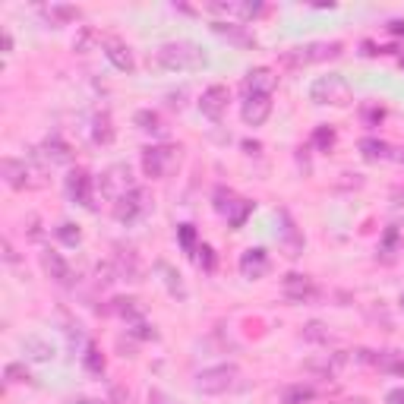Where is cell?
Segmentation results:
<instances>
[{
    "label": "cell",
    "mask_w": 404,
    "mask_h": 404,
    "mask_svg": "<svg viewBox=\"0 0 404 404\" xmlns=\"http://www.w3.org/2000/svg\"><path fill=\"white\" fill-rule=\"evenodd\" d=\"M313 143L319 145L322 152H328L335 145V130H332V126H319V130H316V136H313Z\"/></svg>",
    "instance_id": "d590c367"
},
{
    "label": "cell",
    "mask_w": 404,
    "mask_h": 404,
    "mask_svg": "<svg viewBox=\"0 0 404 404\" xmlns=\"http://www.w3.org/2000/svg\"><path fill=\"white\" fill-rule=\"evenodd\" d=\"M54 234H57L66 246H79V244H83V231H79V225H73V221H60V225L54 227Z\"/></svg>",
    "instance_id": "f1b7e54d"
},
{
    "label": "cell",
    "mask_w": 404,
    "mask_h": 404,
    "mask_svg": "<svg viewBox=\"0 0 404 404\" xmlns=\"http://www.w3.org/2000/svg\"><path fill=\"white\" fill-rule=\"evenodd\" d=\"M316 398V388L313 386H303V382H294L281 392V404H309Z\"/></svg>",
    "instance_id": "d4e9b609"
},
{
    "label": "cell",
    "mask_w": 404,
    "mask_h": 404,
    "mask_svg": "<svg viewBox=\"0 0 404 404\" xmlns=\"http://www.w3.org/2000/svg\"><path fill=\"white\" fill-rule=\"evenodd\" d=\"M253 212V202H246V199H240L237 206H234V212L227 215V221H231V227H240L246 221V215Z\"/></svg>",
    "instance_id": "e575fe53"
},
{
    "label": "cell",
    "mask_w": 404,
    "mask_h": 404,
    "mask_svg": "<svg viewBox=\"0 0 404 404\" xmlns=\"http://www.w3.org/2000/svg\"><path fill=\"white\" fill-rule=\"evenodd\" d=\"M363 117H367V124H379V120H382V107H367Z\"/></svg>",
    "instance_id": "7bdbcfd3"
},
{
    "label": "cell",
    "mask_w": 404,
    "mask_h": 404,
    "mask_svg": "<svg viewBox=\"0 0 404 404\" xmlns=\"http://www.w3.org/2000/svg\"><path fill=\"white\" fill-rule=\"evenodd\" d=\"M388 404H404V388H392V392L386 395Z\"/></svg>",
    "instance_id": "ee69618b"
},
{
    "label": "cell",
    "mask_w": 404,
    "mask_h": 404,
    "mask_svg": "<svg viewBox=\"0 0 404 404\" xmlns=\"http://www.w3.org/2000/svg\"><path fill=\"white\" fill-rule=\"evenodd\" d=\"M130 335L133 338H155V328L145 319H139V322H130Z\"/></svg>",
    "instance_id": "f35d334b"
},
{
    "label": "cell",
    "mask_w": 404,
    "mask_h": 404,
    "mask_svg": "<svg viewBox=\"0 0 404 404\" xmlns=\"http://www.w3.org/2000/svg\"><path fill=\"white\" fill-rule=\"evenodd\" d=\"M152 212V193L145 186H133L130 193H124L117 202H114V218L120 225H133V221L145 218Z\"/></svg>",
    "instance_id": "8992f818"
},
{
    "label": "cell",
    "mask_w": 404,
    "mask_h": 404,
    "mask_svg": "<svg viewBox=\"0 0 404 404\" xmlns=\"http://www.w3.org/2000/svg\"><path fill=\"white\" fill-rule=\"evenodd\" d=\"M278 234H281V246H285V253L291 256V259H297V256L303 253V246H307V240H303L297 221L291 218V212L287 208H278Z\"/></svg>",
    "instance_id": "4fadbf2b"
},
{
    "label": "cell",
    "mask_w": 404,
    "mask_h": 404,
    "mask_svg": "<svg viewBox=\"0 0 404 404\" xmlns=\"http://www.w3.org/2000/svg\"><path fill=\"white\" fill-rule=\"evenodd\" d=\"M341 57V42H309L300 48H291L281 54V64L287 66H307V64H319V60H335Z\"/></svg>",
    "instance_id": "277c9868"
},
{
    "label": "cell",
    "mask_w": 404,
    "mask_h": 404,
    "mask_svg": "<svg viewBox=\"0 0 404 404\" xmlns=\"http://www.w3.org/2000/svg\"><path fill=\"white\" fill-rule=\"evenodd\" d=\"M275 85H278V76H275L268 66H256V70H250L244 79L246 95H272Z\"/></svg>",
    "instance_id": "e0dca14e"
},
{
    "label": "cell",
    "mask_w": 404,
    "mask_h": 404,
    "mask_svg": "<svg viewBox=\"0 0 404 404\" xmlns=\"http://www.w3.org/2000/svg\"><path fill=\"white\" fill-rule=\"evenodd\" d=\"M155 64L171 73H193L202 70L208 64V57L196 42H167L155 51Z\"/></svg>",
    "instance_id": "7a4b0ae2"
},
{
    "label": "cell",
    "mask_w": 404,
    "mask_h": 404,
    "mask_svg": "<svg viewBox=\"0 0 404 404\" xmlns=\"http://www.w3.org/2000/svg\"><path fill=\"white\" fill-rule=\"evenodd\" d=\"M272 114V95H246L244 107H240V117L246 126H262Z\"/></svg>",
    "instance_id": "2e32d148"
},
{
    "label": "cell",
    "mask_w": 404,
    "mask_h": 404,
    "mask_svg": "<svg viewBox=\"0 0 404 404\" xmlns=\"http://www.w3.org/2000/svg\"><path fill=\"white\" fill-rule=\"evenodd\" d=\"M4 259H6V262H16V253H13V244H10V240H4Z\"/></svg>",
    "instance_id": "f6af8a7d"
},
{
    "label": "cell",
    "mask_w": 404,
    "mask_h": 404,
    "mask_svg": "<svg viewBox=\"0 0 404 404\" xmlns=\"http://www.w3.org/2000/svg\"><path fill=\"white\" fill-rule=\"evenodd\" d=\"M237 202H240V199L234 196L231 190H225V186H218V190H215V208H218L221 215H231Z\"/></svg>",
    "instance_id": "d6a6232c"
},
{
    "label": "cell",
    "mask_w": 404,
    "mask_h": 404,
    "mask_svg": "<svg viewBox=\"0 0 404 404\" xmlns=\"http://www.w3.org/2000/svg\"><path fill=\"white\" fill-rule=\"evenodd\" d=\"M240 272H244V278H262V275L268 272V253L262 250V246H253V250H246L240 256Z\"/></svg>",
    "instance_id": "d6986e66"
},
{
    "label": "cell",
    "mask_w": 404,
    "mask_h": 404,
    "mask_svg": "<svg viewBox=\"0 0 404 404\" xmlns=\"http://www.w3.org/2000/svg\"><path fill=\"white\" fill-rule=\"evenodd\" d=\"M309 101H313V105L347 107L354 101V89L341 73H328V76H319L313 85H309Z\"/></svg>",
    "instance_id": "3957f363"
},
{
    "label": "cell",
    "mask_w": 404,
    "mask_h": 404,
    "mask_svg": "<svg viewBox=\"0 0 404 404\" xmlns=\"http://www.w3.org/2000/svg\"><path fill=\"white\" fill-rule=\"evenodd\" d=\"M196 253H199V266L206 268V272H212V268H215V253H212V246H206V244H202Z\"/></svg>",
    "instance_id": "60d3db41"
},
{
    "label": "cell",
    "mask_w": 404,
    "mask_h": 404,
    "mask_svg": "<svg viewBox=\"0 0 404 404\" xmlns=\"http://www.w3.org/2000/svg\"><path fill=\"white\" fill-rule=\"evenodd\" d=\"M4 376H6V386H19V382H32L29 369H25L23 363H6Z\"/></svg>",
    "instance_id": "836d02e7"
},
{
    "label": "cell",
    "mask_w": 404,
    "mask_h": 404,
    "mask_svg": "<svg viewBox=\"0 0 404 404\" xmlns=\"http://www.w3.org/2000/svg\"><path fill=\"white\" fill-rule=\"evenodd\" d=\"M398 300H401V309H404V287H401V297Z\"/></svg>",
    "instance_id": "681fc988"
},
{
    "label": "cell",
    "mask_w": 404,
    "mask_h": 404,
    "mask_svg": "<svg viewBox=\"0 0 404 404\" xmlns=\"http://www.w3.org/2000/svg\"><path fill=\"white\" fill-rule=\"evenodd\" d=\"M392 32H404V23H392Z\"/></svg>",
    "instance_id": "c3c4849f"
},
{
    "label": "cell",
    "mask_w": 404,
    "mask_h": 404,
    "mask_svg": "<svg viewBox=\"0 0 404 404\" xmlns=\"http://www.w3.org/2000/svg\"><path fill=\"white\" fill-rule=\"evenodd\" d=\"M227 101H231V92H227V85H221V83L208 85V89L202 92V98H199L202 117H208V120H215V124H218V120L225 117V111H227Z\"/></svg>",
    "instance_id": "8fae6325"
},
{
    "label": "cell",
    "mask_w": 404,
    "mask_h": 404,
    "mask_svg": "<svg viewBox=\"0 0 404 404\" xmlns=\"http://www.w3.org/2000/svg\"><path fill=\"white\" fill-rule=\"evenodd\" d=\"M66 196L85 208H95V202H92L95 199V180L85 167H76V171L66 174Z\"/></svg>",
    "instance_id": "ba28073f"
},
{
    "label": "cell",
    "mask_w": 404,
    "mask_h": 404,
    "mask_svg": "<svg viewBox=\"0 0 404 404\" xmlns=\"http://www.w3.org/2000/svg\"><path fill=\"white\" fill-rule=\"evenodd\" d=\"M212 32H215V35H221V38H227V42L237 44V48H246V51L256 48V35L246 29L244 23H225V19H215Z\"/></svg>",
    "instance_id": "5bb4252c"
},
{
    "label": "cell",
    "mask_w": 404,
    "mask_h": 404,
    "mask_svg": "<svg viewBox=\"0 0 404 404\" xmlns=\"http://www.w3.org/2000/svg\"><path fill=\"white\" fill-rule=\"evenodd\" d=\"M105 54H107V60H111V64L117 66L120 73H133V70H136V60H133V51L126 48L124 42H114V38H111V42L105 44Z\"/></svg>",
    "instance_id": "7402d4cb"
},
{
    "label": "cell",
    "mask_w": 404,
    "mask_h": 404,
    "mask_svg": "<svg viewBox=\"0 0 404 404\" xmlns=\"http://www.w3.org/2000/svg\"><path fill=\"white\" fill-rule=\"evenodd\" d=\"M237 382V367H208L196 373V392L202 395H225Z\"/></svg>",
    "instance_id": "52a82bcc"
},
{
    "label": "cell",
    "mask_w": 404,
    "mask_h": 404,
    "mask_svg": "<svg viewBox=\"0 0 404 404\" xmlns=\"http://www.w3.org/2000/svg\"><path fill=\"white\" fill-rule=\"evenodd\" d=\"M155 272L161 275V281H165V287H167V294L171 297H177V300H186V285H184V278H180V272L171 266V262H165V259H158L155 262Z\"/></svg>",
    "instance_id": "ffe728a7"
},
{
    "label": "cell",
    "mask_w": 404,
    "mask_h": 404,
    "mask_svg": "<svg viewBox=\"0 0 404 404\" xmlns=\"http://www.w3.org/2000/svg\"><path fill=\"white\" fill-rule=\"evenodd\" d=\"M376 367L382 373H392V376H404V354L401 351H379V360Z\"/></svg>",
    "instance_id": "484cf974"
},
{
    "label": "cell",
    "mask_w": 404,
    "mask_h": 404,
    "mask_svg": "<svg viewBox=\"0 0 404 404\" xmlns=\"http://www.w3.org/2000/svg\"><path fill=\"white\" fill-rule=\"evenodd\" d=\"M111 313H117L120 319H126V322L143 319V307H139V300H133V297H117L111 303Z\"/></svg>",
    "instance_id": "cb8c5ba5"
},
{
    "label": "cell",
    "mask_w": 404,
    "mask_h": 404,
    "mask_svg": "<svg viewBox=\"0 0 404 404\" xmlns=\"http://www.w3.org/2000/svg\"><path fill=\"white\" fill-rule=\"evenodd\" d=\"M133 124H136L139 130H145V133H161V130H165V126H161V117L155 111H136Z\"/></svg>",
    "instance_id": "4dcf8cb0"
},
{
    "label": "cell",
    "mask_w": 404,
    "mask_h": 404,
    "mask_svg": "<svg viewBox=\"0 0 404 404\" xmlns=\"http://www.w3.org/2000/svg\"><path fill=\"white\" fill-rule=\"evenodd\" d=\"M281 291H285V297L291 303H309L319 297V287H316V281L309 278V275H300V272H291L285 275V281H281Z\"/></svg>",
    "instance_id": "30bf717a"
},
{
    "label": "cell",
    "mask_w": 404,
    "mask_h": 404,
    "mask_svg": "<svg viewBox=\"0 0 404 404\" xmlns=\"http://www.w3.org/2000/svg\"><path fill=\"white\" fill-rule=\"evenodd\" d=\"M303 341H313V345H328L332 341V332H328L326 322H307L303 326Z\"/></svg>",
    "instance_id": "83f0119b"
},
{
    "label": "cell",
    "mask_w": 404,
    "mask_h": 404,
    "mask_svg": "<svg viewBox=\"0 0 404 404\" xmlns=\"http://www.w3.org/2000/svg\"><path fill=\"white\" fill-rule=\"evenodd\" d=\"M42 268L48 272V278L54 281V285H60V287H76V272H73V266H70V262H66L60 253L44 250V253H42Z\"/></svg>",
    "instance_id": "7c38bea8"
},
{
    "label": "cell",
    "mask_w": 404,
    "mask_h": 404,
    "mask_svg": "<svg viewBox=\"0 0 404 404\" xmlns=\"http://www.w3.org/2000/svg\"><path fill=\"white\" fill-rule=\"evenodd\" d=\"M23 351L29 360H35V363H51L54 360V345L48 338H42V335H29V338L23 341Z\"/></svg>",
    "instance_id": "44dd1931"
},
{
    "label": "cell",
    "mask_w": 404,
    "mask_h": 404,
    "mask_svg": "<svg viewBox=\"0 0 404 404\" xmlns=\"http://www.w3.org/2000/svg\"><path fill=\"white\" fill-rule=\"evenodd\" d=\"M177 237H180V246L190 253L193 250V240H196V231H193V225H180L177 227Z\"/></svg>",
    "instance_id": "ab89813d"
},
{
    "label": "cell",
    "mask_w": 404,
    "mask_h": 404,
    "mask_svg": "<svg viewBox=\"0 0 404 404\" xmlns=\"http://www.w3.org/2000/svg\"><path fill=\"white\" fill-rule=\"evenodd\" d=\"M149 404H174V401H167L161 392H149Z\"/></svg>",
    "instance_id": "bcb514c9"
},
{
    "label": "cell",
    "mask_w": 404,
    "mask_h": 404,
    "mask_svg": "<svg viewBox=\"0 0 404 404\" xmlns=\"http://www.w3.org/2000/svg\"><path fill=\"white\" fill-rule=\"evenodd\" d=\"M92 139H95L98 145L114 143V126H111V117H107V114H98V117H95V130H92Z\"/></svg>",
    "instance_id": "f546056e"
},
{
    "label": "cell",
    "mask_w": 404,
    "mask_h": 404,
    "mask_svg": "<svg viewBox=\"0 0 404 404\" xmlns=\"http://www.w3.org/2000/svg\"><path fill=\"white\" fill-rule=\"evenodd\" d=\"M83 363H85V369H89V373H95V376L105 373V357H101V351H98L95 345H85Z\"/></svg>",
    "instance_id": "1f68e13d"
},
{
    "label": "cell",
    "mask_w": 404,
    "mask_h": 404,
    "mask_svg": "<svg viewBox=\"0 0 404 404\" xmlns=\"http://www.w3.org/2000/svg\"><path fill=\"white\" fill-rule=\"evenodd\" d=\"M360 155L367 161H382V158H388V145L376 136H367V139H360Z\"/></svg>",
    "instance_id": "4316f807"
},
{
    "label": "cell",
    "mask_w": 404,
    "mask_h": 404,
    "mask_svg": "<svg viewBox=\"0 0 404 404\" xmlns=\"http://www.w3.org/2000/svg\"><path fill=\"white\" fill-rule=\"evenodd\" d=\"M51 16L60 19V23H66V19H79L83 13H79V6H64V4H54L51 6Z\"/></svg>",
    "instance_id": "8d00e7d4"
},
{
    "label": "cell",
    "mask_w": 404,
    "mask_h": 404,
    "mask_svg": "<svg viewBox=\"0 0 404 404\" xmlns=\"http://www.w3.org/2000/svg\"><path fill=\"white\" fill-rule=\"evenodd\" d=\"M4 48H6V54L13 51V35H10V32H6V35H4Z\"/></svg>",
    "instance_id": "7dc6e473"
},
{
    "label": "cell",
    "mask_w": 404,
    "mask_h": 404,
    "mask_svg": "<svg viewBox=\"0 0 404 404\" xmlns=\"http://www.w3.org/2000/svg\"><path fill=\"white\" fill-rule=\"evenodd\" d=\"M347 357L345 354H322V357H313V360H307L303 367L309 369V373H319V376H332L338 373L341 367H345Z\"/></svg>",
    "instance_id": "603a6c76"
},
{
    "label": "cell",
    "mask_w": 404,
    "mask_h": 404,
    "mask_svg": "<svg viewBox=\"0 0 404 404\" xmlns=\"http://www.w3.org/2000/svg\"><path fill=\"white\" fill-rule=\"evenodd\" d=\"M114 268H117V278L124 281H143V262H139V256L133 246H117V253H114Z\"/></svg>",
    "instance_id": "9a60e30c"
},
{
    "label": "cell",
    "mask_w": 404,
    "mask_h": 404,
    "mask_svg": "<svg viewBox=\"0 0 404 404\" xmlns=\"http://www.w3.org/2000/svg\"><path fill=\"white\" fill-rule=\"evenodd\" d=\"M44 167H48V161L42 158V152L29 149V158L6 155L4 165H0V174L13 190H38V186H44Z\"/></svg>",
    "instance_id": "6da1fadb"
},
{
    "label": "cell",
    "mask_w": 404,
    "mask_h": 404,
    "mask_svg": "<svg viewBox=\"0 0 404 404\" xmlns=\"http://www.w3.org/2000/svg\"><path fill=\"white\" fill-rule=\"evenodd\" d=\"M111 401H114V404H130V392H124L120 386H114V388H111Z\"/></svg>",
    "instance_id": "b9f144b4"
},
{
    "label": "cell",
    "mask_w": 404,
    "mask_h": 404,
    "mask_svg": "<svg viewBox=\"0 0 404 404\" xmlns=\"http://www.w3.org/2000/svg\"><path fill=\"white\" fill-rule=\"evenodd\" d=\"M38 152H42V158L48 161L51 167H54V165H70V161H73V149L57 136V133L44 139V143L38 145Z\"/></svg>",
    "instance_id": "ac0fdd59"
},
{
    "label": "cell",
    "mask_w": 404,
    "mask_h": 404,
    "mask_svg": "<svg viewBox=\"0 0 404 404\" xmlns=\"http://www.w3.org/2000/svg\"><path fill=\"white\" fill-rule=\"evenodd\" d=\"M95 38H98V32H95V29H83V32H79V38H76V42H73V48L85 54V51L92 48V42H95Z\"/></svg>",
    "instance_id": "74e56055"
},
{
    "label": "cell",
    "mask_w": 404,
    "mask_h": 404,
    "mask_svg": "<svg viewBox=\"0 0 404 404\" xmlns=\"http://www.w3.org/2000/svg\"><path fill=\"white\" fill-rule=\"evenodd\" d=\"M180 165V149L177 145H149L143 149V171L152 180L171 177V171Z\"/></svg>",
    "instance_id": "5b68a950"
},
{
    "label": "cell",
    "mask_w": 404,
    "mask_h": 404,
    "mask_svg": "<svg viewBox=\"0 0 404 404\" xmlns=\"http://www.w3.org/2000/svg\"><path fill=\"white\" fill-rule=\"evenodd\" d=\"M130 177H133V174H130V167H126V165H111V167L105 171V177L98 180V190L105 193V196H111L114 202H117L120 196H124V193H130L133 186H136Z\"/></svg>",
    "instance_id": "9c48e42d"
}]
</instances>
